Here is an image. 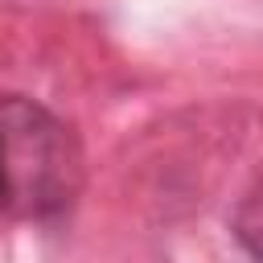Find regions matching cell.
I'll return each instance as SVG.
<instances>
[{"instance_id":"cell-1","label":"cell","mask_w":263,"mask_h":263,"mask_svg":"<svg viewBox=\"0 0 263 263\" xmlns=\"http://www.w3.org/2000/svg\"><path fill=\"white\" fill-rule=\"evenodd\" d=\"M0 164L8 210L16 214H58L82 185V152L70 127L33 99L0 103Z\"/></svg>"},{"instance_id":"cell-2","label":"cell","mask_w":263,"mask_h":263,"mask_svg":"<svg viewBox=\"0 0 263 263\" xmlns=\"http://www.w3.org/2000/svg\"><path fill=\"white\" fill-rule=\"evenodd\" d=\"M238 234H242V242L251 247V255L263 263V193L251 197V201L238 210Z\"/></svg>"},{"instance_id":"cell-3","label":"cell","mask_w":263,"mask_h":263,"mask_svg":"<svg viewBox=\"0 0 263 263\" xmlns=\"http://www.w3.org/2000/svg\"><path fill=\"white\" fill-rule=\"evenodd\" d=\"M0 210H8V189H4V164H0Z\"/></svg>"}]
</instances>
